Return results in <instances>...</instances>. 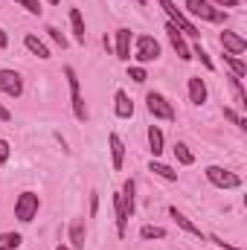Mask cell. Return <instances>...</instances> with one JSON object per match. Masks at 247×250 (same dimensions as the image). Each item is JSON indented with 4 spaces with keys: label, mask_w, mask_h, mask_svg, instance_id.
<instances>
[{
    "label": "cell",
    "mask_w": 247,
    "mask_h": 250,
    "mask_svg": "<svg viewBox=\"0 0 247 250\" xmlns=\"http://www.w3.org/2000/svg\"><path fill=\"white\" fill-rule=\"evenodd\" d=\"M64 79H67V84H70L73 117H76L79 123H84V120H87V108H84V99H82V84H79V76H76V70H73V67H64Z\"/></svg>",
    "instance_id": "1"
},
{
    "label": "cell",
    "mask_w": 247,
    "mask_h": 250,
    "mask_svg": "<svg viewBox=\"0 0 247 250\" xmlns=\"http://www.w3.org/2000/svg\"><path fill=\"white\" fill-rule=\"evenodd\" d=\"M157 3L163 6V12L169 15V21H172V23H175V26H178L184 35H189V38H198V35H201V29H198V26H195V23L186 18L184 12L175 6V0H157Z\"/></svg>",
    "instance_id": "2"
},
{
    "label": "cell",
    "mask_w": 247,
    "mask_h": 250,
    "mask_svg": "<svg viewBox=\"0 0 247 250\" xmlns=\"http://www.w3.org/2000/svg\"><path fill=\"white\" fill-rule=\"evenodd\" d=\"M186 12L192 18H201V21H212V23H221L227 18L224 9H215L209 0H186Z\"/></svg>",
    "instance_id": "3"
},
{
    "label": "cell",
    "mask_w": 247,
    "mask_h": 250,
    "mask_svg": "<svg viewBox=\"0 0 247 250\" xmlns=\"http://www.w3.org/2000/svg\"><path fill=\"white\" fill-rule=\"evenodd\" d=\"M134 59L140 64L157 62V59H160V44H157V38H151V35H137V38H134Z\"/></svg>",
    "instance_id": "4"
},
{
    "label": "cell",
    "mask_w": 247,
    "mask_h": 250,
    "mask_svg": "<svg viewBox=\"0 0 247 250\" xmlns=\"http://www.w3.org/2000/svg\"><path fill=\"white\" fill-rule=\"evenodd\" d=\"M145 108H148V114H151L154 120H166V123L175 120V108H172V102H169L163 93H157V90H151V93L145 96Z\"/></svg>",
    "instance_id": "5"
},
{
    "label": "cell",
    "mask_w": 247,
    "mask_h": 250,
    "mask_svg": "<svg viewBox=\"0 0 247 250\" xmlns=\"http://www.w3.org/2000/svg\"><path fill=\"white\" fill-rule=\"evenodd\" d=\"M38 207H41V201H38L35 192H21L18 201H15V218L23 221V224H29L38 215Z\"/></svg>",
    "instance_id": "6"
},
{
    "label": "cell",
    "mask_w": 247,
    "mask_h": 250,
    "mask_svg": "<svg viewBox=\"0 0 247 250\" xmlns=\"http://www.w3.org/2000/svg\"><path fill=\"white\" fill-rule=\"evenodd\" d=\"M206 181L218 189H239L242 187V178L236 172L224 169V166H206Z\"/></svg>",
    "instance_id": "7"
},
{
    "label": "cell",
    "mask_w": 247,
    "mask_h": 250,
    "mask_svg": "<svg viewBox=\"0 0 247 250\" xmlns=\"http://www.w3.org/2000/svg\"><path fill=\"white\" fill-rule=\"evenodd\" d=\"M0 90H3L6 96L18 99V96L23 93V79H21V73H15V70H0Z\"/></svg>",
    "instance_id": "8"
},
{
    "label": "cell",
    "mask_w": 247,
    "mask_h": 250,
    "mask_svg": "<svg viewBox=\"0 0 247 250\" xmlns=\"http://www.w3.org/2000/svg\"><path fill=\"white\" fill-rule=\"evenodd\" d=\"M166 32H169V41H172V47L178 50V56H181V62H192V50H189V44H186V38H184V32L169 21L166 23Z\"/></svg>",
    "instance_id": "9"
},
{
    "label": "cell",
    "mask_w": 247,
    "mask_h": 250,
    "mask_svg": "<svg viewBox=\"0 0 247 250\" xmlns=\"http://www.w3.org/2000/svg\"><path fill=\"white\" fill-rule=\"evenodd\" d=\"M114 53L120 62H131V29H117L114 32Z\"/></svg>",
    "instance_id": "10"
},
{
    "label": "cell",
    "mask_w": 247,
    "mask_h": 250,
    "mask_svg": "<svg viewBox=\"0 0 247 250\" xmlns=\"http://www.w3.org/2000/svg\"><path fill=\"white\" fill-rule=\"evenodd\" d=\"M221 47L227 50V56H242L247 50V41L239 32H227V29H224V32H221Z\"/></svg>",
    "instance_id": "11"
},
{
    "label": "cell",
    "mask_w": 247,
    "mask_h": 250,
    "mask_svg": "<svg viewBox=\"0 0 247 250\" xmlns=\"http://www.w3.org/2000/svg\"><path fill=\"white\" fill-rule=\"evenodd\" d=\"M108 146H111V166L120 172L125 166V143L120 134H108Z\"/></svg>",
    "instance_id": "12"
},
{
    "label": "cell",
    "mask_w": 247,
    "mask_h": 250,
    "mask_svg": "<svg viewBox=\"0 0 247 250\" xmlns=\"http://www.w3.org/2000/svg\"><path fill=\"white\" fill-rule=\"evenodd\" d=\"M114 111H117L120 120H131V117H134V102H131V96H128L125 90H117V96H114Z\"/></svg>",
    "instance_id": "13"
},
{
    "label": "cell",
    "mask_w": 247,
    "mask_h": 250,
    "mask_svg": "<svg viewBox=\"0 0 247 250\" xmlns=\"http://www.w3.org/2000/svg\"><path fill=\"white\" fill-rule=\"evenodd\" d=\"M189 102L192 105H204L206 102V84L201 76H189Z\"/></svg>",
    "instance_id": "14"
},
{
    "label": "cell",
    "mask_w": 247,
    "mask_h": 250,
    "mask_svg": "<svg viewBox=\"0 0 247 250\" xmlns=\"http://www.w3.org/2000/svg\"><path fill=\"white\" fill-rule=\"evenodd\" d=\"M23 47H26V50H29L32 56H38V59H44V62H47V59H53V53H50V47H47V44H44V41H41L38 35H26V38H23Z\"/></svg>",
    "instance_id": "15"
},
{
    "label": "cell",
    "mask_w": 247,
    "mask_h": 250,
    "mask_svg": "<svg viewBox=\"0 0 247 250\" xmlns=\"http://www.w3.org/2000/svg\"><path fill=\"white\" fill-rule=\"evenodd\" d=\"M84 239H87V227H84L82 218H76L70 224V245H73V250H84Z\"/></svg>",
    "instance_id": "16"
},
{
    "label": "cell",
    "mask_w": 247,
    "mask_h": 250,
    "mask_svg": "<svg viewBox=\"0 0 247 250\" xmlns=\"http://www.w3.org/2000/svg\"><path fill=\"white\" fill-rule=\"evenodd\" d=\"M114 212H117V233L125 236V230H128V218H131V215H128V209H125L123 195H120V192L114 195Z\"/></svg>",
    "instance_id": "17"
},
{
    "label": "cell",
    "mask_w": 247,
    "mask_h": 250,
    "mask_svg": "<svg viewBox=\"0 0 247 250\" xmlns=\"http://www.w3.org/2000/svg\"><path fill=\"white\" fill-rule=\"evenodd\" d=\"M169 215H172V218L178 221V227H181V230H186V233H192V236H198V239H204V233H201V227H195V224H192V221L186 218L184 212L178 209V207H169Z\"/></svg>",
    "instance_id": "18"
},
{
    "label": "cell",
    "mask_w": 247,
    "mask_h": 250,
    "mask_svg": "<svg viewBox=\"0 0 247 250\" xmlns=\"http://www.w3.org/2000/svg\"><path fill=\"white\" fill-rule=\"evenodd\" d=\"M70 29H73V38L79 44L87 41V32H84V21H82V12L79 9H70Z\"/></svg>",
    "instance_id": "19"
},
{
    "label": "cell",
    "mask_w": 247,
    "mask_h": 250,
    "mask_svg": "<svg viewBox=\"0 0 247 250\" xmlns=\"http://www.w3.org/2000/svg\"><path fill=\"white\" fill-rule=\"evenodd\" d=\"M163 143H166V140H163V131H160L157 125H148V146H151V154H154V157L163 154Z\"/></svg>",
    "instance_id": "20"
},
{
    "label": "cell",
    "mask_w": 247,
    "mask_h": 250,
    "mask_svg": "<svg viewBox=\"0 0 247 250\" xmlns=\"http://www.w3.org/2000/svg\"><path fill=\"white\" fill-rule=\"evenodd\" d=\"M134 181H125L123 184V204H125V209H128V215H134V209H137V198H134Z\"/></svg>",
    "instance_id": "21"
},
{
    "label": "cell",
    "mask_w": 247,
    "mask_h": 250,
    "mask_svg": "<svg viewBox=\"0 0 247 250\" xmlns=\"http://www.w3.org/2000/svg\"><path fill=\"white\" fill-rule=\"evenodd\" d=\"M148 169H151L154 175H160V178H166V181H178V172H175L172 166H166V163H160L157 157H154V160L148 163Z\"/></svg>",
    "instance_id": "22"
},
{
    "label": "cell",
    "mask_w": 247,
    "mask_h": 250,
    "mask_svg": "<svg viewBox=\"0 0 247 250\" xmlns=\"http://www.w3.org/2000/svg\"><path fill=\"white\" fill-rule=\"evenodd\" d=\"M175 157H178V163H181V166H192V163H195V154L189 151V146L181 143V140L175 143Z\"/></svg>",
    "instance_id": "23"
},
{
    "label": "cell",
    "mask_w": 247,
    "mask_h": 250,
    "mask_svg": "<svg viewBox=\"0 0 247 250\" xmlns=\"http://www.w3.org/2000/svg\"><path fill=\"white\" fill-rule=\"evenodd\" d=\"M21 242V233H0V250H18Z\"/></svg>",
    "instance_id": "24"
},
{
    "label": "cell",
    "mask_w": 247,
    "mask_h": 250,
    "mask_svg": "<svg viewBox=\"0 0 247 250\" xmlns=\"http://www.w3.org/2000/svg\"><path fill=\"white\" fill-rule=\"evenodd\" d=\"M224 62H227V67L233 70V76H236V79H245L247 67H245V62H242L239 56H227V53H224Z\"/></svg>",
    "instance_id": "25"
},
{
    "label": "cell",
    "mask_w": 247,
    "mask_h": 250,
    "mask_svg": "<svg viewBox=\"0 0 247 250\" xmlns=\"http://www.w3.org/2000/svg\"><path fill=\"white\" fill-rule=\"evenodd\" d=\"M140 239H166V230L163 227H154V224H145L140 230Z\"/></svg>",
    "instance_id": "26"
},
{
    "label": "cell",
    "mask_w": 247,
    "mask_h": 250,
    "mask_svg": "<svg viewBox=\"0 0 247 250\" xmlns=\"http://www.w3.org/2000/svg\"><path fill=\"white\" fill-rule=\"evenodd\" d=\"M192 59H201V64H204L206 70H215V64H212V59H209V53H206L201 44H195V50H192Z\"/></svg>",
    "instance_id": "27"
},
{
    "label": "cell",
    "mask_w": 247,
    "mask_h": 250,
    "mask_svg": "<svg viewBox=\"0 0 247 250\" xmlns=\"http://www.w3.org/2000/svg\"><path fill=\"white\" fill-rule=\"evenodd\" d=\"M224 120H230V123H236V125H239L242 131H247V120H245V117H239V114H236L233 108H224Z\"/></svg>",
    "instance_id": "28"
},
{
    "label": "cell",
    "mask_w": 247,
    "mask_h": 250,
    "mask_svg": "<svg viewBox=\"0 0 247 250\" xmlns=\"http://www.w3.org/2000/svg\"><path fill=\"white\" fill-rule=\"evenodd\" d=\"M15 3H21L29 15H41L44 9H41V0H15Z\"/></svg>",
    "instance_id": "29"
},
{
    "label": "cell",
    "mask_w": 247,
    "mask_h": 250,
    "mask_svg": "<svg viewBox=\"0 0 247 250\" xmlns=\"http://www.w3.org/2000/svg\"><path fill=\"white\" fill-rule=\"evenodd\" d=\"M128 76H131V79H134L137 84H143V82L148 79V73H145V67H131V70H128Z\"/></svg>",
    "instance_id": "30"
},
{
    "label": "cell",
    "mask_w": 247,
    "mask_h": 250,
    "mask_svg": "<svg viewBox=\"0 0 247 250\" xmlns=\"http://www.w3.org/2000/svg\"><path fill=\"white\" fill-rule=\"evenodd\" d=\"M47 35H50V38H53V41H56V44H59V47H67V38H64V32H59V29H56V26H47Z\"/></svg>",
    "instance_id": "31"
},
{
    "label": "cell",
    "mask_w": 247,
    "mask_h": 250,
    "mask_svg": "<svg viewBox=\"0 0 247 250\" xmlns=\"http://www.w3.org/2000/svg\"><path fill=\"white\" fill-rule=\"evenodd\" d=\"M9 154H12V148H9V143H6V140H0V166H6V160H9Z\"/></svg>",
    "instance_id": "32"
},
{
    "label": "cell",
    "mask_w": 247,
    "mask_h": 250,
    "mask_svg": "<svg viewBox=\"0 0 247 250\" xmlns=\"http://www.w3.org/2000/svg\"><path fill=\"white\" fill-rule=\"evenodd\" d=\"M209 242H215L221 250H245V248H233L230 242H224V239H218V236H209Z\"/></svg>",
    "instance_id": "33"
},
{
    "label": "cell",
    "mask_w": 247,
    "mask_h": 250,
    "mask_svg": "<svg viewBox=\"0 0 247 250\" xmlns=\"http://www.w3.org/2000/svg\"><path fill=\"white\" fill-rule=\"evenodd\" d=\"M99 209V192H90V215H96Z\"/></svg>",
    "instance_id": "34"
},
{
    "label": "cell",
    "mask_w": 247,
    "mask_h": 250,
    "mask_svg": "<svg viewBox=\"0 0 247 250\" xmlns=\"http://www.w3.org/2000/svg\"><path fill=\"white\" fill-rule=\"evenodd\" d=\"M209 3H218V6H227V9H236L239 0H209Z\"/></svg>",
    "instance_id": "35"
},
{
    "label": "cell",
    "mask_w": 247,
    "mask_h": 250,
    "mask_svg": "<svg viewBox=\"0 0 247 250\" xmlns=\"http://www.w3.org/2000/svg\"><path fill=\"white\" fill-rule=\"evenodd\" d=\"M9 120H12V111L6 105H0V123H9Z\"/></svg>",
    "instance_id": "36"
},
{
    "label": "cell",
    "mask_w": 247,
    "mask_h": 250,
    "mask_svg": "<svg viewBox=\"0 0 247 250\" xmlns=\"http://www.w3.org/2000/svg\"><path fill=\"white\" fill-rule=\"evenodd\" d=\"M6 41H9V38H6V32H3V29H0V50H3V47H6Z\"/></svg>",
    "instance_id": "37"
},
{
    "label": "cell",
    "mask_w": 247,
    "mask_h": 250,
    "mask_svg": "<svg viewBox=\"0 0 247 250\" xmlns=\"http://www.w3.org/2000/svg\"><path fill=\"white\" fill-rule=\"evenodd\" d=\"M47 3H50V6H59V3H62V0H47Z\"/></svg>",
    "instance_id": "38"
},
{
    "label": "cell",
    "mask_w": 247,
    "mask_h": 250,
    "mask_svg": "<svg viewBox=\"0 0 247 250\" xmlns=\"http://www.w3.org/2000/svg\"><path fill=\"white\" fill-rule=\"evenodd\" d=\"M56 250H70V248H64V245H59V248H56Z\"/></svg>",
    "instance_id": "39"
},
{
    "label": "cell",
    "mask_w": 247,
    "mask_h": 250,
    "mask_svg": "<svg viewBox=\"0 0 247 250\" xmlns=\"http://www.w3.org/2000/svg\"><path fill=\"white\" fill-rule=\"evenodd\" d=\"M134 3H140V6H143V3H145V0H134Z\"/></svg>",
    "instance_id": "40"
}]
</instances>
